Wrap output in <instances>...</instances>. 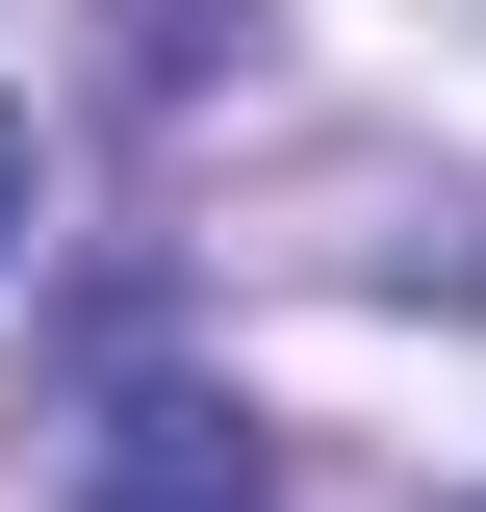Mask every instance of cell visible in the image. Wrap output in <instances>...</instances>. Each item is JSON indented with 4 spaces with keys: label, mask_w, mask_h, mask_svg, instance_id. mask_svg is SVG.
Instances as JSON below:
<instances>
[{
    "label": "cell",
    "mask_w": 486,
    "mask_h": 512,
    "mask_svg": "<svg viewBox=\"0 0 486 512\" xmlns=\"http://www.w3.org/2000/svg\"><path fill=\"white\" fill-rule=\"evenodd\" d=\"M77 512H282V461H256V410H205V384H128L103 461H77Z\"/></svg>",
    "instance_id": "6da1fadb"
},
{
    "label": "cell",
    "mask_w": 486,
    "mask_h": 512,
    "mask_svg": "<svg viewBox=\"0 0 486 512\" xmlns=\"http://www.w3.org/2000/svg\"><path fill=\"white\" fill-rule=\"evenodd\" d=\"M231 26H256V0H231ZM128 77L180 103V77H205V0H128Z\"/></svg>",
    "instance_id": "7a4b0ae2"
},
{
    "label": "cell",
    "mask_w": 486,
    "mask_h": 512,
    "mask_svg": "<svg viewBox=\"0 0 486 512\" xmlns=\"http://www.w3.org/2000/svg\"><path fill=\"white\" fill-rule=\"evenodd\" d=\"M26 231H52V154H26V103H0V256H26Z\"/></svg>",
    "instance_id": "3957f363"
}]
</instances>
